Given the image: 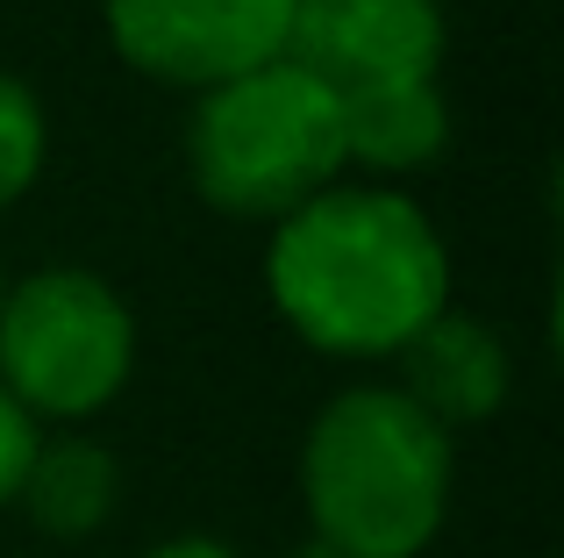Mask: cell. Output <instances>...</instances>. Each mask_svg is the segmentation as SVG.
<instances>
[{"mask_svg": "<svg viewBox=\"0 0 564 558\" xmlns=\"http://www.w3.org/2000/svg\"><path fill=\"white\" fill-rule=\"evenodd\" d=\"M286 558H344V551H336V545H322V537H307V545H293Z\"/></svg>", "mask_w": 564, "mask_h": 558, "instance_id": "13", "label": "cell"}, {"mask_svg": "<svg viewBox=\"0 0 564 558\" xmlns=\"http://www.w3.org/2000/svg\"><path fill=\"white\" fill-rule=\"evenodd\" d=\"M443 43V0H293L286 22V57L336 100L393 79H436Z\"/></svg>", "mask_w": 564, "mask_h": 558, "instance_id": "6", "label": "cell"}, {"mask_svg": "<svg viewBox=\"0 0 564 558\" xmlns=\"http://www.w3.org/2000/svg\"><path fill=\"white\" fill-rule=\"evenodd\" d=\"M115 502H122V465H115L108 444H94V437H79V430L43 437L36 459H29L22 494H14V508H22L43 537H57V545L94 537L100 523L115 516Z\"/></svg>", "mask_w": 564, "mask_h": 558, "instance_id": "9", "label": "cell"}, {"mask_svg": "<svg viewBox=\"0 0 564 558\" xmlns=\"http://www.w3.org/2000/svg\"><path fill=\"white\" fill-rule=\"evenodd\" d=\"M100 22L137 79L207 94L286 57L293 0H100Z\"/></svg>", "mask_w": 564, "mask_h": 558, "instance_id": "5", "label": "cell"}, {"mask_svg": "<svg viewBox=\"0 0 564 558\" xmlns=\"http://www.w3.org/2000/svg\"><path fill=\"white\" fill-rule=\"evenodd\" d=\"M0 301H8V258H0Z\"/></svg>", "mask_w": 564, "mask_h": 558, "instance_id": "14", "label": "cell"}, {"mask_svg": "<svg viewBox=\"0 0 564 558\" xmlns=\"http://www.w3.org/2000/svg\"><path fill=\"white\" fill-rule=\"evenodd\" d=\"M186 180L229 223H286L344 172V108L293 57L258 65L229 86L193 94L186 115Z\"/></svg>", "mask_w": 564, "mask_h": 558, "instance_id": "3", "label": "cell"}, {"mask_svg": "<svg viewBox=\"0 0 564 558\" xmlns=\"http://www.w3.org/2000/svg\"><path fill=\"white\" fill-rule=\"evenodd\" d=\"M51 165V108L22 72H0V215L36 194Z\"/></svg>", "mask_w": 564, "mask_h": 558, "instance_id": "10", "label": "cell"}, {"mask_svg": "<svg viewBox=\"0 0 564 558\" xmlns=\"http://www.w3.org/2000/svg\"><path fill=\"white\" fill-rule=\"evenodd\" d=\"M457 451L393 379H365L315 408L301 437L307 537L344 558H422L451 516Z\"/></svg>", "mask_w": 564, "mask_h": 558, "instance_id": "2", "label": "cell"}, {"mask_svg": "<svg viewBox=\"0 0 564 558\" xmlns=\"http://www.w3.org/2000/svg\"><path fill=\"white\" fill-rule=\"evenodd\" d=\"M137 373V315L122 287L86 266L8 279L0 301V387L36 422H86Z\"/></svg>", "mask_w": 564, "mask_h": 558, "instance_id": "4", "label": "cell"}, {"mask_svg": "<svg viewBox=\"0 0 564 558\" xmlns=\"http://www.w3.org/2000/svg\"><path fill=\"white\" fill-rule=\"evenodd\" d=\"M36 444H43V422L29 416V408L14 401L8 387H0V508H14V494H22V480H29Z\"/></svg>", "mask_w": 564, "mask_h": 558, "instance_id": "11", "label": "cell"}, {"mask_svg": "<svg viewBox=\"0 0 564 558\" xmlns=\"http://www.w3.org/2000/svg\"><path fill=\"white\" fill-rule=\"evenodd\" d=\"M264 301L322 358H400L451 308V244L408 186L336 180L272 223Z\"/></svg>", "mask_w": 564, "mask_h": 558, "instance_id": "1", "label": "cell"}, {"mask_svg": "<svg viewBox=\"0 0 564 558\" xmlns=\"http://www.w3.org/2000/svg\"><path fill=\"white\" fill-rule=\"evenodd\" d=\"M137 558H236V551L221 545V537H165V545H151Z\"/></svg>", "mask_w": 564, "mask_h": 558, "instance_id": "12", "label": "cell"}, {"mask_svg": "<svg viewBox=\"0 0 564 558\" xmlns=\"http://www.w3.org/2000/svg\"><path fill=\"white\" fill-rule=\"evenodd\" d=\"M336 108H344V172L350 180L400 186V180L429 172L451 151V100H443V79L365 86V94H344Z\"/></svg>", "mask_w": 564, "mask_h": 558, "instance_id": "8", "label": "cell"}, {"mask_svg": "<svg viewBox=\"0 0 564 558\" xmlns=\"http://www.w3.org/2000/svg\"><path fill=\"white\" fill-rule=\"evenodd\" d=\"M400 394L422 408L436 430H471V422L500 416V401L514 394V358L494 336V322L465 315V308H443L429 330H414L400 344Z\"/></svg>", "mask_w": 564, "mask_h": 558, "instance_id": "7", "label": "cell"}]
</instances>
